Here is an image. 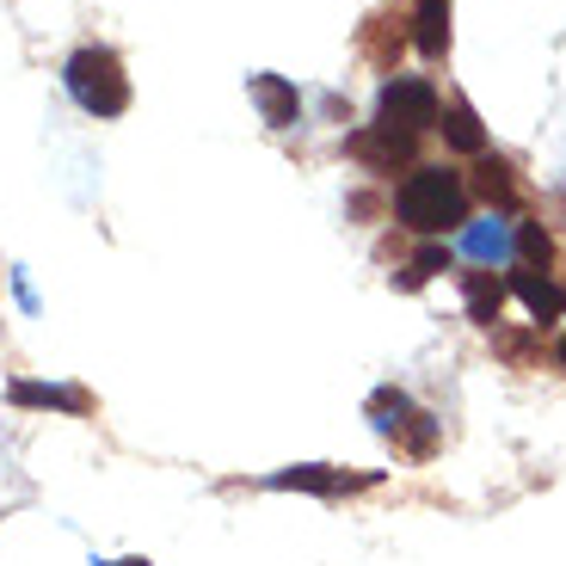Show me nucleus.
<instances>
[{
	"mask_svg": "<svg viewBox=\"0 0 566 566\" xmlns=\"http://www.w3.org/2000/svg\"><path fill=\"white\" fill-rule=\"evenodd\" d=\"M395 210L412 234H455L468 228V179L455 167H412L395 191Z\"/></svg>",
	"mask_w": 566,
	"mask_h": 566,
	"instance_id": "nucleus-1",
	"label": "nucleus"
},
{
	"mask_svg": "<svg viewBox=\"0 0 566 566\" xmlns=\"http://www.w3.org/2000/svg\"><path fill=\"white\" fill-rule=\"evenodd\" d=\"M62 86H69L74 105L93 112V117H124L129 112V74H124V62H117V50H105V43L74 50L69 69H62Z\"/></svg>",
	"mask_w": 566,
	"mask_h": 566,
	"instance_id": "nucleus-2",
	"label": "nucleus"
},
{
	"mask_svg": "<svg viewBox=\"0 0 566 566\" xmlns=\"http://www.w3.org/2000/svg\"><path fill=\"white\" fill-rule=\"evenodd\" d=\"M376 124L400 129V136H424V129L438 124V86L424 81V74H395L382 86V99H376Z\"/></svg>",
	"mask_w": 566,
	"mask_h": 566,
	"instance_id": "nucleus-3",
	"label": "nucleus"
},
{
	"mask_svg": "<svg viewBox=\"0 0 566 566\" xmlns=\"http://www.w3.org/2000/svg\"><path fill=\"white\" fill-rule=\"evenodd\" d=\"M369 419H376L382 438L407 443V455H431V450H438V424H431V412H419L400 388H376V395H369Z\"/></svg>",
	"mask_w": 566,
	"mask_h": 566,
	"instance_id": "nucleus-4",
	"label": "nucleus"
},
{
	"mask_svg": "<svg viewBox=\"0 0 566 566\" xmlns=\"http://www.w3.org/2000/svg\"><path fill=\"white\" fill-rule=\"evenodd\" d=\"M265 486H277V493H321V499H339V493H357V486H376V474H345V468L302 462V468H277Z\"/></svg>",
	"mask_w": 566,
	"mask_h": 566,
	"instance_id": "nucleus-5",
	"label": "nucleus"
},
{
	"mask_svg": "<svg viewBox=\"0 0 566 566\" xmlns=\"http://www.w3.org/2000/svg\"><path fill=\"white\" fill-rule=\"evenodd\" d=\"M345 155L364 160L369 172H395L412 160V136H400V129H388V124H369V129H357V136H345Z\"/></svg>",
	"mask_w": 566,
	"mask_h": 566,
	"instance_id": "nucleus-6",
	"label": "nucleus"
},
{
	"mask_svg": "<svg viewBox=\"0 0 566 566\" xmlns=\"http://www.w3.org/2000/svg\"><path fill=\"white\" fill-rule=\"evenodd\" d=\"M505 290H517V302L530 308V321H536V326H554V321H560V308H566V290L548 277V271L517 265V271H511V283H505Z\"/></svg>",
	"mask_w": 566,
	"mask_h": 566,
	"instance_id": "nucleus-7",
	"label": "nucleus"
},
{
	"mask_svg": "<svg viewBox=\"0 0 566 566\" xmlns=\"http://www.w3.org/2000/svg\"><path fill=\"white\" fill-rule=\"evenodd\" d=\"M7 400L13 407H43V412H93V395L86 388H62V382H25V376H13L7 382Z\"/></svg>",
	"mask_w": 566,
	"mask_h": 566,
	"instance_id": "nucleus-8",
	"label": "nucleus"
},
{
	"mask_svg": "<svg viewBox=\"0 0 566 566\" xmlns=\"http://www.w3.org/2000/svg\"><path fill=\"white\" fill-rule=\"evenodd\" d=\"M247 93L259 99V112H265L271 129H290V124H296L302 99H296V86L283 81V74H253V81H247Z\"/></svg>",
	"mask_w": 566,
	"mask_h": 566,
	"instance_id": "nucleus-9",
	"label": "nucleus"
},
{
	"mask_svg": "<svg viewBox=\"0 0 566 566\" xmlns=\"http://www.w3.org/2000/svg\"><path fill=\"white\" fill-rule=\"evenodd\" d=\"M511 247H517V234H511V222H499V216H486V222H468V234H462V253L481 259V265L511 259Z\"/></svg>",
	"mask_w": 566,
	"mask_h": 566,
	"instance_id": "nucleus-10",
	"label": "nucleus"
},
{
	"mask_svg": "<svg viewBox=\"0 0 566 566\" xmlns=\"http://www.w3.org/2000/svg\"><path fill=\"white\" fill-rule=\"evenodd\" d=\"M412 43H419L424 56H443V50H450V0H419V13H412Z\"/></svg>",
	"mask_w": 566,
	"mask_h": 566,
	"instance_id": "nucleus-11",
	"label": "nucleus"
},
{
	"mask_svg": "<svg viewBox=\"0 0 566 566\" xmlns=\"http://www.w3.org/2000/svg\"><path fill=\"white\" fill-rule=\"evenodd\" d=\"M462 296H468V314L481 326L499 321V308H505V283L493 277V271H462Z\"/></svg>",
	"mask_w": 566,
	"mask_h": 566,
	"instance_id": "nucleus-12",
	"label": "nucleus"
},
{
	"mask_svg": "<svg viewBox=\"0 0 566 566\" xmlns=\"http://www.w3.org/2000/svg\"><path fill=\"white\" fill-rule=\"evenodd\" d=\"M443 136H450V148H462V155H486V129H481V117H474L468 99H455L450 112H443Z\"/></svg>",
	"mask_w": 566,
	"mask_h": 566,
	"instance_id": "nucleus-13",
	"label": "nucleus"
},
{
	"mask_svg": "<svg viewBox=\"0 0 566 566\" xmlns=\"http://www.w3.org/2000/svg\"><path fill=\"white\" fill-rule=\"evenodd\" d=\"M474 191H481L486 203H499V210H505V203L517 198V185H511V167H505V160H481V167H474Z\"/></svg>",
	"mask_w": 566,
	"mask_h": 566,
	"instance_id": "nucleus-14",
	"label": "nucleus"
},
{
	"mask_svg": "<svg viewBox=\"0 0 566 566\" xmlns=\"http://www.w3.org/2000/svg\"><path fill=\"white\" fill-rule=\"evenodd\" d=\"M438 271H450V247H424V253L412 259L407 271H400V290H419V283L438 277Z\"/></svg>",
	"mask_w": 566,
	"mask_h": 566,
	"instance_id": "nucleus-15",
	"label": "nucleus"
},
{
	"mask_svg": "<svg viewBox=\"0 0 566 566\" xmlns=\"http://www.w3.org/2000/svg\"><path fill=\"white\" fill-rule=\"evenodd\" d=\"M517 253H524V265H530V271L548 265L554 247H548V234H542V222H524V228H517Z\"/></svg>",
	"mask_w": 566,
	"mask_h": 566,
	"instance_id": "nucleus-16",
	"label": "nucleus"
},
{
	"mask_svg": "<svg viewBox=\"0 0 566 566\" xmlns=\"http://www.w3.org/2000/svg\"><path fill=\"white\" fill-rule=\"evenodd\" d=\"M105 566H148V560H142V554H129V560H105Z\"/></svg>",
	"mask_w": 566,
	"mask_h": 566,
	"instance_id": "nucleus-17",
	"label": "nucleus"
},
{
	"mask_svg": "<svg viewBox=\"0 0 566 566\" xmlns=\"http://www.w3.org/2000/svg\"><path fill=\"white\" fill-rule=\"evenodd\" d=\"M554 357H560V364H566V333H560V345H554Z\"/></svg>",
	"mask_w": 566,
	"mask_h": 566,
	"instance_id": "nucleus-18",
	"label": "nucleus"
}]
</instances>
